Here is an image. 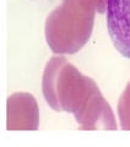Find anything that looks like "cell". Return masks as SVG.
Wrapping results in <instances>:
<instances>
[{
  "label": "cell",
  "mask_w": 130,
  "mask_h": 147,
  "mask_svg": "<svg viewBox=\"0 0 130 147\" xmlns=\"http://www.w3.org/2000/svg\"><path fill=\"white\" fill-rule=\"evenodd\" d=\"M42 92L53 110L71 113L81 130H117L114 113L97 84L64 55H54L45 64Z\"/></svg>",
  "instance_id": "obj_1"
},
{
  "label": "cell",
  "mask_w": 130,
  "mask_h": 147,
  "mask_svg": "<svg viewBox=\"0 0 130 147\" xmlns=\"http://www.w3.org/2000/svg\"><path fill=\"white\" fill-rule=\"evenodd\" d=\"M97 9L92 0H62L45 18L44 37L54 54H75L89 42Z\"/></svg>",
  "instance_id": "obj_2"
},
{
  "label": "cell",
  "mask_w": 130,
  "mask_h": 147,
  "mask_svg": "<svg viewBox=\"0 0 130 147\" xmlns=\"http://www.w3.org/2000/svg\"><path fill=\"white\" fill-rule=\"evenodd\" d=\"M106 21L114 48L130 59V0H107Z\"/></svg>",
  "instance_id": "obj_3"
},
{
  "label": "cell",
  "mask_w": 130,
  "mask_h": 147,
  "mask_svg": "<svg viewBox=\"0 0 130 147\" xmlns=\"http://www.w3.org/2000/svg\"><path fill=\"white\" fill-rule=\"evenodd\" d=\"M39 126V110L36 98L27 92H16L6 102V129L37 130Z\"/></svg>",
  "instance_id": "obj_4"
},
{
  "label": "cell",
  "mask_w": 130,
  "mask_h": 147,
  "mask_svg": "<svg viewBox=\"0 0 130 147\" xmlns=\"http://www.w3.org/2000/svg\"><path fill=\"white\" fill-rule=\"evenodd\" d=\"M117 113L120 127L123 130H130V82H128L119 97Z\"/></svg>",
  "instance_id": "obj_5"
},
{
  "label": "cell",
  "mask_w": 130,
  "mask_h": 147,
  "mask_svg": "<svg viewBox=\"0 0 130 147\" xmlns=\"http://www.w3.org/2000/svg\"><path fill=\"white\" fill-rule=\"evenodd\" d=\"M95 4V6L97 9L98 13H103L106 12V7H107V0H92Z\"/></svg>",
  "instance_id": "obj_6"
}]
</instances>
